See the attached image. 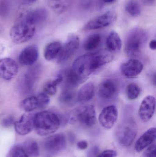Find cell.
<instances>
[{"label": "cell", "instance_id": "obj_40", "mask_svg": "<svg viewBox=\"0 0 156 157\" xmlns=\"http://www.w3.org/2000/svg\"><path fill=\"white\" fill-rule=\"evenodd\" d=\"M103 2L105 3H111L114 2L116 0H101Z\"/></svg>", "mask_w": 156, "mask_h": 157}, {"label": "cell", "instance_id": "obj_4", "mask_svg": "<svg viewBox=\"0 0 156 157\" xmlns=\"http://www.w3.org/2000/svg\"><path fill=\"white\" fill-rule=\"evenodd\" d=\"M147 41V36L141 29H134L128 34L125 43V52L129 57L139 55Z\"/></svg>", "mask_w": 156, "mask_h": 157}, {"label": "cell", "instance_id": "obj_27", "mask_svg": "<svg viewBox=\"0 0 156 157\" xmlns=\"http://www.w3.org/2000/svg\"><path fill=\"white\" fill-rule=\"evenodd\" d=\"M23 147L29 157L39 156V148L37 142L32 139L27 140L23 145Z\"/></svg>", "mask_w": 156, "mask_h": 157}, {"label": "cell", "instance_id": "obj_16", "mask_svg": "<svg viewBox=\"0 0 156 157\" xmlns=\"http://www.w3.org/2000/svg\"><path fill=\"white\" fill-rule=\"evenodd\" d=\"M143 65L139 60L132 59L124 63L121 66L122 75L127 78H135L143 71Z\"/></svg>", "mask_w": 156, "mask_h": 157}, {"label": "cell", "instance_id": "obj_30", "mask_svg": "<svg viewBox=\"0 0 156 157\" xmlns=\"http://www.w3.org/2000/svg\"><path fill=\"white\" fill-rule=\"evenodd\" d=\"M125 10L132 16L137 17L141 13V8L140 5L136 1L131 0L126 3Z\"/></svg>", "mask_w": 156, "mask_h": 157}, {"label": "cell", "instance_id": "obj_17", "mask_svg": "<svg viewBox=\"0 0 156 157\" xmlns=\"http://www.w3.org/2000/svg\"><path fill=\"white\" fill-rule=\"evenodd\" d=\"M39 56L38 48L35 45L26 47L19 56V62L25 66H32L37 61Z\"/></svg>", "mask_w": 156, "mask_h": 157}, {"label": "cell", "instance_id": "obj_36", "mask_svg": "<svg viewBox=\"0 0 156 157\" xmlns=\"http://www.w3.org/2000/svg\"><path fill=\"white\" fill-rule=\"evenodd\" d=\"M88 146H89V144H88V142L85 140L80 141L77 144V147L78 148L82 150H85L87 149Z\"/></svg>", "mask_w": 156, "mask_h": 157}, {"label": "cell", "instance_id": "obj_6", "mask_svg": "<svg viewBox=\"0 0 156 157\" xmlns=\"http://www.w3.org/2000/svg\"><path fill=\"white\" fill-rule=\"evenodd\" d=\"M70 115L71 121L78 123L85 127H93L97 122L96 110L92 105L78 107L71 112Z\"/></svg>", "mask_w": 156, "mask_h": 157}, {"label": "cell", "instance_id": "obj_12", "mask_svg": "<svg viewBox=\"0 0 156 157\" xmlns=\"http://www.w3.org/2000/svg\"><path fill=\"white\" fill-rule=\"evenodd\" d=\"M156 99L154 96L148 95L142 101L138 110V115L141 121L147 122L150 121L154 114Z\"/></svg>", "mask_w": 156, "mask_h": 157}, {"label": "cell", "instance_id": "obj_26", "mask_svg": "<svg viewBox=\"0 0 156 157\" xmlns=\"http://www.w3.org/2000/svg\"><path fill=\"white\" fill-rule=\"evenodd\" d=\"M63 81L62 75H58L55 79L49 80L45 83L44 87V92L50 96L55 95L57 92V86Z\"/></svg>", "mask_w": 156, "mask_h": 157}, {"label": "cell", "instance_id": "obj_29", "mask_svg": "<svg viewBox=\"0 0 156 157\" xmlns=\"http://www.w3.org/2000/svg\"><path fill=\"white\" fill-rule=\"evenodd\" d=\"M141 92V88L136 83H131L126 87V96L131 100H133L138 98Z\"/></svg>", "mask_w": 156, "mask_h": 157}, {"label": "cell", "instance_id": "obj_31", "mask_svg": "<svg viewBox=\"0 0 156 157\" xmlns=\"http://www.w3.org/2000/svg\"><path fill=\"white\" fill-rule=\"evenodd\" d=\"M8 157H29L22 145H16L13 147L8 154Z\"/></svg>", "mask_w": 156, "mask_h": 157}, {"label": "cell", "instance_id": "obj_8", "mask_svg": "<svg viewBox=\"0 0 156 157\" xmlns=\"http://www.w3.org/2000/svg\"><path fill=\"white\" fill-rule=\"evenodd\" d=\"M117 14L113 11H109L105 13L93 18L84 26L86 30H95L106 27L116 21Z\"/></svg>", "mask_w": 156, "mask_h": 157}, {"label": "cell", "instance_id": "obj_35", "mask_svg": "<svg viewBox=\"0 0 156 157\" xmlns=\"http://www.w3.org/2000/svg\"><path fill=\"white\" fill-rule=\"evenodd\" d=\"M14 123V118L11 116H8L5 118L2 121L3 125L6 127L11 126Z\"/></svg>", "mask_w": 156, "mask_h": 157}, {"label": "cell", "instance_id": "obj_39", "mask_svg": "<svg viewBox=\"0 0 156 157\" xmlns=\"http://www.w3.org/2000/svg\"><path fill=\"white\" fill-rule=\"evenodd\" d=\"M155 0H143L144 3L147 5H152L154 2Z\"/></svg>", "mask_w": 156, "mask_h": 157}, {"label": "cell", "instance_id": "obj_21", "mask_svg": "<svg viewBox=\"0 0 156 157\" xmlns=\"http://www.w3.org/2000/svg\"><path fill=\"white\" fill-rule=\"evenodd\" d=\"M106 44L108 50L111 52L119 51L122 46L120 36L114 31H112L109 33L106 39Z\"/></svg>", "mask_w": 156, "mask_h": 157}, {"label": "cell", "instance_id": "obj_15", "mask_svg": "<svg viewBox=\"0 0 156 157\" xmlns=\"http://www.w3.org/2000/svg\"><path fill=\"white\" fill-rule=\"evenodd\" d=\"M41 69L38 66L30 68L24 75L22 80V90L24 93H28L34 89L40 74Z\"/></svg>", "mask_w": 156, "mask_h": 157}, {"label": "cell", "instance_id": "obj_18", "mask_svg": "<svg viewBox=\"0 0 156 157\" xmlns=\"http://www.w3.org/2000/svg\"><path fill=\"white\" fill-rule=\"evenodd\" d=\"M19 13L27 20L36 25L37 24L44 22L47 17V12L45 9L39 8L34 10L21 9Z\"/></svg>", "mask_w": 156, "mask_h": 157}, {"label": "cell", "instance_id": "obj_19", "mask_svg": "<svg viewBox=\"0 0 156 157\" xmlns=\"http://www.w3.org/2000/svg\"><path fill=\"white\" fill-rule=\"evenodd\" d=\"M156 138V128L153 127L148 129L136 141L135 146L136 152H142L144 149L153 144Z\"/></svg>", "mask_w": 156, "mask_h": 157}, {"label": "cell", "instance_id": "obj_37", "mask_svg": "<svg viewBox=\"0 0 156 157\" xmlns=\"http://www.w3.org/2000/svg\"><path fill=\"white\" fill-rule=\"evenodd\" d=\"M37 0H21L24 5H30L36 2Z\"/></svg>", "mask_w": 156, "mask_h": 157}, {"label": "cell", "instance_id": "obj_3", "mask_svg": "<svg viewBox=\"0 0 156 157\" xmlns=\"http://www.w3.org/2000/svg\"><path fill=\"white\" fill-rule=\"evenodd\" d=\"M35 30V25L18 13L16 22L10 29V38L16 44H23L33 38Z\"/></svg>", "mask_w": 156, "mask_h": 157}, {"label": "cell", "instance_id": "obj_1", "mask_svg": "<svg viewBox=\"0 0 156 157\" xmlns=\"http://www.w3.org/2000/svg\"><path fill=\"white\" fill-rule=\"evenodd\" d=\"M113 57L107 50L84 54L74 61L71 69L79 77L87 79L95 71L112 61Z\"/></svg>", "mask_w": 156, "mask_h": 157}, {"label": "cell", "instance_id": "obj_32", "mask_svg": "<svg viewBox=\"0 0 156 157\" xmlns=\"http://www.w3.org/2000/svg\"><path fill=\"white\" fill-rule=\"evenodd\" d=\"M38 102V109H43L47 107L50 102L49 95L45 92L39 93L36 95Z\"/></svg>", "mask_w": 156, "mask_h": 157}, {"label": "cell", "instance_id": "obj_34", "mask_svg": "<svg viewBox=\"0 0 156 157\" xmlns=\"http://www.w3.org/2000/svg\"><path fill=\"white\" fill-rule=\"evenodd\" d=\"M146 157H156V145L152 144L149 146L145 152Z\"/></svg>", "mask_w": 156, "mask_h": 157}, {"label": "cell", "instance_id": "obj_20", "mask_svg": "<svg viewBox=\"0 0 156 157\" xmlns=\"http://www.w3.org/2000/svg\"><path fill=\"white\" fill-rule=\"evenodd\" d=\"M95 86L92 82L86 83L80 88L77 98L80 102H88L92 100L95 95Z\"/></svg>", "mask_w": 156, "mask_h": 157}, {"label": "cell", "instance_id": "obj_25", "mask_svg": "<svg viewBox=\"0 0 156 157\" xmlns=\"http://www.w3.org/2000/svg\"><path fill=\"white\" fill-rule=\"evenodd\" d=\"M19 106L20 109L26 112H31L38 109L37 96H31L24 99L20 102Z\"/></svg>", "mask_w": 156, "mask_h": 157}, {"label": "cell", "instance_id": "obj_13", "mask_svg": "<svg viewBox=\"0 0 156 157\" xmlns=\"http://www.w3.org/2000/svg\"><path fill=\"white\" fill-rule=\"evenodd\" d=\"M18 72L17 63L9 58L0 59V78L10 80L14 78Z\"/></svg>", "mask_w": 156, "mask_h": 157}, {"label": "cell", "instance_id": "obj_33", "mask_svg": "<svg viewBox=\"0 0 156 157\" xmlns=\"http://www.w3.org/2000/svg\"><path fill=\"white\" fill-rule=\"evenodd\" d=\"M117 153L114 150H106L103 151L96 157H116Z\"/></svg>", "mask_w": 156, "mask_h": 157}, {"label": "cell", "instance_id": "obj_38", "mask_svg": "<svg viewBox=\"0 0 156 157\" xmlns=\"http://www.w3.org/2000/svg\"><path fill=\"white\" fill-rule=\"evenodd\" d=\"M149 47L150 49L153 50H155L156 49V41L155 40H151L149 43Z\"/></svg>", "mask_w": 156, "mask_h": 157}, {"label": "cell", "instance_id": "obj_24", "mask_svg": "<svg viewBox=\"0 0 156 157\" xmlns=\"http://www.w3.org/2000/svg\"><path fill=\"white\" fill-rule=\"evenodd\" d=\"M62 45L57 41L51 42L45 48L44 57L47 61H51L56 58L61 49Z\"/></svg>", "mask_w": 156, "mask_h": 157}, {"label": "cell", "instance_id": "obj_7", "mask_svg": "<svg viewBox=\"0 0 156 157\" xmlns=\"http://www.w3.org/2000/svg\"><path fill=\"white\" fill-rule=\"evenodd\" d=\"M80 46V39L76 35L68 37L67 42L61 47V49L56 57L57 63H64L69 59L78 50Z\"/></svg>", "mask_w": 156, "mask_h": 157}, {"label": "cell", "instance_id": "obj_2", "mask_svg": "<svg viewBox=\"0 0 156 157\" xmlns=\"http://www.w3.org/2000/svg\"><path fill=\"white\" fill-rule=\"evenodd\" d=\"M60 125V118L53 112L45 111L35 114L34 129L38 135L52 134L58 130Z\"/></svg>", "mask_w": 156, "mask_h": 157}, {"label": "cell", "instance_id": "obj_28", "mask_svg": "<svg viewBox=\"0 0 156 157\" xmlns=\"http://www.w3.org/2000/svg\"><path fill=\"white\" fill-rule=\"evenodd\" d=\"M101 37L98 34H93L90 35L84 44V48L87 51H92L96 49L101 41Z\"/></svg>", "mask_w": 156, "mask_h": 157}, {"label": "cell", "instance_id": "obj_22", "mask_svg": "<svg viewBox=\"0 0 156 157\" xmlns=\"http://www.w3.org/2000/svg\"><path fill=\"white\" fill-rule=\"evenodd\" d=\"M64 75H62V76L63 78H65V82L67 86V87L71 88L73 89L78 86L79 85L87 80L79 77L71 69L66 70L64 72Z\"/></svg>", "mask_w": 156, "mask_h": 157}, {"label": "cell", "instance_id": "obj_11", "mask_svg": "<svg viewBox=\"0 0 156 157\" xmlns=\"http://www.w3.org/2000/svg\"><path fill=\"white\" fill-rule=\"evenodd\" d=\"M35 114L27 112L14 123L15 130L19 135L25 136L30 133L34 129Z\"/></svg>", "mask_w": 156, "mask_h": 157}, {"label": "cell", "instance_id": "obj_14", "mask_svg": "<svg viewBox=\"0 0 156 157\" xmlns=\"http://www.w3.org/2000/svg\"><path fill=\"white\" fill-rule=\"evenodd\" d=\"M67 140L62 134H57L48 137L45 142V147L48 153L57 154L66 148Z\"/></svg>", "mask_w": 156, "mask_h": 157}, {"label": "cell", "instance_id": "obj_5", "mask_svg": "<svg viewBox=\"0 0 156 157\" xmlns=\"http://www.w3.org/2000/svg\"><path fill=\"white\" fill-rule=\"evenodd\" d=\"M137 134L136 123L133 119H128L119 124L115 132V136L121 145L127 147L133 143Z\"/></svg>", "mask_w": 156, "mask_h": 157}, {"label": "cell", "instance_id": "obj_9", "mask_svg": "<svg viewBox=\"0 0 156 157\" xmlns=\"http://www.w3.org/2000/svg\"><path fill=\"white\" fill-rule=\"evenodd\" d=\"M118 117V111L114 105H109L103 108L99 116L100 124L103 128L111 129L113 127Z\"/></svg>", "mask_w": 156, "mask_h": 157}, {"label": "cell", "instance_id": "obj_41", "mask_svg": "<svg viewBox=\"0 0 156 157\" xmlns=\"http://www.w3.org/2000/svg\"><path fill=\"white\" fill-rule=\"evenodd\" d=\"M4 31V28L1 25H0V33Z\"/></svg>", "mask_w": 156, "mask_h": 157}, {"label": "cell", "instance_id": "obj_23", "mask_svg": "<svg viewBox=\"0 0 156 157\" xmlns=\"http://www.w3.org/2000/svg\"><path fill=\"white\" fill-rule=\"evenodd\" d=\"M77 98V93L73 89L67 87L60 93L59 100L62 105L71 106L76 102Z\"/></svg>", "mask_w": 156, "mask_h": 157}, {"label": "cell", "instance_id": "obj_10", "mask_svg": "<svg viewBox=\"0 0 156 157\" xmlns=\"http://www.w3.org/2000/svg\"><path fill=\"white\" fill-rule=\"evenodd\" d=\"M118 81L113 78H106L99 85L98 94L102 98L110 100L115 98L119 91Z\"/></svg>", "mask_w": 156, "mask_h": 157}]
</instances>
